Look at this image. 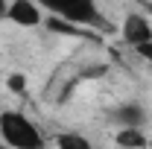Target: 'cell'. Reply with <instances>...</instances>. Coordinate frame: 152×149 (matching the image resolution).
Returning <instances> with one entry per match:
<instances>
[{
  "label": "cell",
  "mask_w": 152,
  "mask_h": 149,
  "mask_svg": "<svg viewBox=\"0 0 152 149\" xmlns=\"http://www.w3.org/2000/svg\"><path fill=\"white\" fill-rule=\"evenodd\" d=\"M123 41L129 47H140V44L152 41V23L143 15H129L123 20Z\"/></svg>",
  "instance_id": "obj_4"
},
{
  "label": "cell",
  "mask_w": 152,
  "mask_h": 149,
  "mask_svg": "<svg viewBox=\"0 0 152 149\" xmlns=\"http://www.w3.org/2000/svg\"><path fill=\"white\" fill-rule=\"evenodd\" d=\"M58 149H94L82 134H76V131H64V134H58Z\"/></svg>",
  "instance_id": "obj_6"
},
{
  "label": "cell",
  "mask_w": 152,
  "mask_h": 149,
  "mask_svg": "<svg viewBox=\"0 0 152 149\" xmlns=\"http://www.w3.org/2000/svg\"><path fill=\"white\" fill-rule=\"evenodd\" d=\"M117 120H120L123 126H140V123H143V111H140L137 105H123V108L117 111Z\"/></svg>",
  "instance_id": "obj_7"
},
{
  "label": "cell",
  "mask_w": 152,
  "mask_h": 149,
  "mask_svg": "<svg viewBox=\"0 0 152 149\" xmlns=\"http://www.w3.org/2000/svg\"><path fill=\"white\" fill-rule=\"evenodd\" d=\"M6 18L18 26H38L41 23V3L38 0H12Z\"/></svg>",
  "instance_id": "obj_3"
},
{
  "label": "cell",
  "mask_w": 152,
  "mask_h": 149,
  "mask_svg": "<svg viewBox=\"0 0 152 149\" xmlns=\"http://www.w3.org/2000/svg\"><path fill=\"white\" fill-rule=\"evenodd\" d=\"M9 88H12L15 93H20L23 91V76H12V79H9Z\"/></svg>",
  "instance_id": "obj_8"
},
{
  "label": "cell",
  "mask_w": 152,
  "mask_h": 149,
  "mask_svg": "<svg viewBox=\"0 0 152 149\" xmlns=\"http://www.w3.org/2000/svg\"><path fill=\"white\" fill-rule=\"evenodd\" d=\"M117 143L123 149H143L146 146V134H140L137 126H123V131L117 134Z\"/></svg>",
  "instance_id": "obj_5"
},
{
  "label": "cell",
  "mask_w": 152,
  "mask_h": 149,
  "mask_svg": "<svg viewBox=\"0 0 152 149\" xmlns=\"http://www.w3.org/2000/svg\"><path fill=\"white\" fill-rule=\"evenodd\" d=\"M134 50H137V53H140L143 58H152V41H146V44H140V47H134Z\"/></svg>",
  "instance_id": "obj_9"
},
{
  "label": "cell",
  "mask_w": 152,
  "mask_h": 149,
  "mask_svg": "<svg viewBox=\"0 0 152 149\" xmlns=\"http://www.w3.org/2000/svg\"><path fill=\"white\" fill-rule=\"evenodd\" d=\"M44 9L56 12L58 18L70 20L76 26H99V12H96V0H38Z\"/></svg>",
  "instance_id": "obj_2"
},
{
  "label": "cell",
  "mask_w": 152,
  "mask_h": 149,
  "mask_svg": "<svg viewBox=\"0 0 152 149\" xmlns=\"http://www.w3.org/2000/svg\"><path fill=\"white\" fill-rule=\"evenodd\" d=\"M0 140L9 149H44V137L38 126L18 111L0 114Z\"/></svg>",
  "instance_id": "obj_1"
},
{
  "label": "cell",
  "mask_w": 152,
  "mask_h": 149,
  "mask_svg": "<svg viewBox=\"0 0 152 149\" xmlns=\"http://www.w3.org/2000/svg\"><path fill=\"white\" fill-rule=\"evenodd\" d=\"M0 149H6V143H3V140H0Z\"/></svg>",
  "instance_id": "obj_11"
},
{
  "label": "cell",
  "mask_w": 152,
  "mask_h": 149,
  "mask_svg": "<svg viewBox=\"0 0 152 149\" xmlns=\"http://www.w3.org/2000/svg\"><path fill=\"white\" fill-rule=\"evenodd\" d=\"M6 9H9V6H6V0H0V18H6Z\"/></svg>",
  "instance_id": "obj_10"
}]
</instances>
